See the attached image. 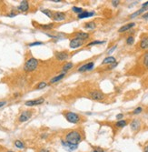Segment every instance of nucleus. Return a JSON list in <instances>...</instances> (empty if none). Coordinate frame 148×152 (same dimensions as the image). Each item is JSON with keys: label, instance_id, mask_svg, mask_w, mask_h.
Here are the masks:
<instances>
[{"label": "nucleus", "instance_id": "28", "mask_svg": "<svg viewBox=\"0 0 148 152\" xmlns=\"http://www.w3.org/2000/svg\"><path fill=\"white\" fill-rule=\"evenodd\" d=\"M134 42V36H128L127 39H126V43H127V45H133Z\"/></svg>", "mask_w": 148, "mask_h": 152}, {"label": "nucleus", "instance_id": "18", "mask_svg": "<svg viewBox=\"0 0 148 152\" xmlns=\"http://www.w3.org/2000/svg\"><path fill=\"white\" fill-rule=\"evenodd\" d=\"M115 63V58L114 56H108V58H105L104 59V61L102 62L103 65H105V64H114Z\"/></svg>", "mask_w": 148, "mask_h": 152}, {"label": "nucleus", "instance_id": "44", "mask_svg": "<svg viewBox=\"0 0 148 152\" xmlns=\"http://www.w3.org/2000/svg\"><path fill=\"white\" fill-rule=\"evenodd\" d=\"M144 152H148V146H146L145 148H144Z\"/></svg>", "mask_w": 148, "mask_h": 152}, {"label": "nucleus", "instance_id": "36", "mask_svg": "<svg viewBox=\"0 0 148 152\" xmlns=\"http://www.w3.org/2000/svg\"><path fill=\"white\" fill-rule=\"evenodd\" d=\"M119 2H120V1H118V0H114V1H112V4L114 6H117L118 5H119Z\"/></svg>", "mask_w": 148, "mask_h": 152}, {"label": "nucleus", "instance_id": "37", "mask_svg": "<svg viewBox=\"0 0 148 152\" xmlns=\"http://www.w3.org/2000/svg\"><path fill=\"white\" fill-rule=\"evenodd\" d=\"M39 152H50V150L48 149V148H41L39 150Z\"/></svg>", "mask_w": 148, "mask_h": 152}, {"label": "nucleus", "instance_id": "31", "mask_svg": "<svg viewBox=\"0 0 148 152\" xmlns=\"http://www.w3.org/2000/svg\"><path fill=\"white\" fill-rule=\"evenodd\" d=\"M42 28H44V29H51V28L54 26V25L53 24H49V25H42V26H40Z\"/></svg>", "mask_w": 148, "mask_h": 152}, {"label": "nucleus", "instance_id": "19", "mask_svg": "<svg viewBox=\"0 0 148 152\" xmlns=\"http://www.w3.org/2000/svg\"><path fill=\"white\" fill-rule=\"evenodd\" d=\"M94 12H86V11H84V12L78 15V18H79V19H82V18L89 17V16H94Z\"/></svg>", "mask_w": 148, "mask_h": 152}, {"label": "nucleus", "instance_id": "34", "mask_svg": "<svg viewBox=\"0 0 148 152\" xmlns=\"http://www.w3.org/2000/svg\"><path fill=\"white\" fill-rule=\"evenodd\" d=\"M91 152H104V150L101 148H94V149Z\"/></svg>", "mask_w": 148, "mask_h": 152}, {"label": "nucleus", "instance_id": "27", "mask_svg": "<svg viewBox=\"0 0 148 152\" xmlns=\"http://www.w3.org/2000/svg\"><path fill=\"white\" fill-rule=\"evenodd\" d=\"M72 10H73V11H74L75 13H77L78 15L84 12V10H83V8H81V7H77V6H73Z\"/></svg>", "mask_w": 148, "mask_h": 152}, {"label": "nucleus", "instance_id": "35", "mask_svg": "<svg viewBox=\"0 0 148 152\" xmlns=\"http://www.w3.org/2000/svg\"><path fill=\"white\" fill-rule=\"evenodd\" d=\"M116 48H117V46H114L112 48H110V49L108 50V51H107V54H109V55H110V54H112V52H114V50L116 49Z\"/></svg>", "mask_w": 148, "mask_h": 152}, {"label": "nucleus", "instance_id": "14", "mask_svg": "<svg viewBox=\"0 0 148 152\" xmlns=\"http://www.w3.org/2000/svg\"><path fill=\"white\" fill-rule=\"evenodd\" d=\"M140 48L142 49H148V36L142 37L140 42Z\"/></svg>", "mask_w": 148, "mask_h": 152}, {"label": "nucleus", "instance_id": "12", "mask_svg": "<svg viewBox=\"0 0 148 152\" xmlns=\"http://www.w3.org/2000/svg\"><path fill=\"white\" fill-rule=\"evenodd\" d=\"M17 9L21 12H26L28 9H29V4H28V1H21L20 5L18 6Z\"/></svg>", "mask_w": 148, "mask_h": 152}, {"label": "nucleus", "instance_id": "9", "mask_svg": "<svg viewBox=\"0 0 148 152\" xmlns=\"http://www.w3.org/2000/svg\"><path fill=\"white\" fill-rule=\"evenodd\" d=\"M66 18V16L63 12H56L53 14V19L55 21H63Z\"/></svg>", "mask_w": 148, "mask_h": 152}, {"label": "nucleus", "instance_id": "22", "mask_svg": "<svg viewBox=\"0 0 148 152\" xmlns=\"http://www.w3.org/2000/svg\"><path fill=\"white\" fill-rule=\"evenodd\" d=\"M72 68H73V63H71V62L66 63V64L64 66H63V69H62L63 73H66L68 70H70Z\"/></svg>", "mask_w": 148, "mask_h": 152}, {"label": "nucleus", "instance_id": "24", "mask_svg": "<svg viewBox=\"0 0 148 152\" xmlns=\"http://www.w3.org/2000/svg\"><path fill=\"white\" fill-rule=\"evenodd\" d=\"M143 63H144V66L148 68V51L144 55V58H143Z\"/></svg>", "mask_w": 148, "mask_h": 152}, {"label": "nucleus", "instance_id": "43", "mask_svg": "<svg viewBox=\"0 0 148 152\" xmlns=\"http://www.w3.org/2000/svg\"><path fill=\"white\" fill-rule=\"evenodd\" d=\"M147 6H148V1H147V2H145V3H144V4H143V7H147Z\"/></svg>", "mask_w": 148, "mask_h": 152}, {"label": "nucleus", "instance_id": "15", "mask_svg": "<svg viewBox=\"0 0 148 152\" xmlns=\"http://www.w3.org/2000/svg\"><path fill=\"white\" fill-rule=\"evenodd\" d=\"M135 26V24H134V23H129V24H126V25H124V26H123L122 27L119 28V30H118V32H119V33L125 32V31L129 30L130 28H132L133 26Z\"/></svg>", "mask_w": 148, "mask_h": 152}, {"label": "nucleus", "instance_id": "32", "mask_svg": "<svg viewBox=\"0 0 148 152\" xmlns=\"http://www.w3.org/2000/svg\"><path fill=\"white\" fill-rule=\"evenodd\" d=\"M142 110H143L142 108H135V109L134 110V112H133V114H134V115L139 114V113L142 112Z\"/></svg>", "mask_w": 148, "mask_h": 152}, {"label": "nucleus", "instance_id": "33", "mask_svg": "<svg viewBox=\"0 0 148 152\" xmlns=\"http://www.w3.org/2000/svg\"><path fill=\"white\" fill-rule=\"evenodd\" d=\"M44 43L43 42H34V43H30V44L28 45L29 46H41V45H43Z\"/></svg>", "mask_w": 148, "mask_h": 152}, {"label": "nucleus", "instance_id": "13", "mask_svg": "<svg viewBox=\"0 0 148 152\" xmlns=\"http://www.w3.org/2000/svg\"><path fill=\"white\" fill-rule=\"evenodd\" d=\"M68 54L64 51V52H56V58H57V60L59 61H64V60H66L68 58Z\"/></svg>", "mask_w": 148, "mask_h": 152}, {"label": "nucleus", "instance_id": "21", "mask_svg": "<svg viewBox=\"0 0 148 152\" xmlns=\"http://www.w3.org/2000/svg\"><path fill=\"white\" fill-rule=\"evenodd\" d=\"M15 146H16V148H19V149H23V148H25V144L21 141V140L19 139H16L15 140V142H14Z\"/></svg>", "mask_w": 148, "mask_h": 152}, {"label": "nucleus", "instance_id": "4", "mask_svg": "<svg viewBox=\"0 0 148 152\" xmlns=\"http://www.w3.org/2000/svg\"><path fill=\"white\" fill-rule=\"evenodd\" d=\"M31 117H32V112L30 110H26V111H23L20 114V116L18 118V120H19V122H26Z\"/></svg>", "mask_w": 148, "mask_h": 152}, {"label": "nucleus", "instance_id": "3", "mask_svg": "<svg viewBox=\"0 0 148 152\" xmlns=\"http://www.w3.org/2000/svg\"><path fill=\"white\" fill-rule=\"evenodd\" d=\"M64 115H65V118H66V120H67L68 122L73 123V124H76V123H78L80 121V117H79V115L76 114V113L67 111Z\"/></svg>", "mask_w": 148, "mask_h": 152}, {"label": "nucleus", "instance_id": "39", "mask_svg": "<svg viewBox=\"0 0 148 152\" xmlns=\"http://www.w3.org/2000/svg\"><path fill=\"white\" fill-rule=\"evenodd\" d=\"M6 104V101H0V108L3 106H5V105Z\"/></svg>", "mask_w": 148, "mask_h": 152}, {"label": "nucleus", "instance_id": "5", "mask_svg": "<svg viewBox=\"0 0 148 152\" xmlns=\"http://www.w3.org/2000/svg\"><path fill=\"white\" fill-rule=\"evenodd\" d=\"M90 97L92 99L94 100H102L104 98V95L103 92L99 91V90H94L92 92H90Z\"/></svg>", "mask_w": 148, "mask_h": 152}, {"label": "nucleus", "instance_id": "25", "mask_svg": "<svg viewBox=\"0 0 148 152\" xmlns=\"http://www.w3.org/2000/svg\"><path fill=\"white\" fill-rule=\"evenodd\" d=\"M84 27L87 28V29H94L96 28V24H94V22H88L86 24Z\"/></svg>", "mask_w": 148, "mask_h": 152}, {"label": "nucleus", "instance_id": "42", "mask_svg": "<svg viewBox=\"0 0 148 152\" xmlns=\"http://www.w3.org/2000/svg\"><path fill=\"white\" fill-rule=\"evenodd\" d=\"M143 18H148V12L145 13L144 15H143Z\"/></svg>", "mask_w": 148, "mask_h": 152}, {"label": "nucleus", "instance_id": "23", "mask_svg": "<svg viewBox=\"0 0 148 152\" xmlns=\"http://www.w3.org/2000/svg\"><path fill=\"white\" fill-rule=\"evenodd\" d=\"M126 125H127V122H126L125 120H119L115 124V126L117 127V128H124Z\"/></svg>", "mask_w": 148, "mask_h": 152}, {"label": "nucleus", "instance_id": "29", "mask_svg": "<svg viewBox=\"0 0 148 152\" xmlns=\"http://www.w3.org/2000/svg\"><path fill=\"white\" fill-rule=\"evenodd\" d=\"M46 82H40L39 84L37 85V87H36V89H42V88H46Z\"/></svg>", "mask_w": 148, "mask_h": 152}, {"label": "nucleus", "instance_id": "10", "mask_svg": "<svg viewBox=\"0 0 148 152\" xmlns=\"http://www.w3.org/2000/svg\"><path fill=\"white\" fill-rule=\"evenodd\" d=\"M75 38H77V39H80L82 41L86 39H88L89 38V34L88 33H84V32H76L74 34Z\"/></svg>", "mask_w": 148, "mask_h": 152}, {"label": "nucleus", "instance_id": "11", "mask_svg": "<svg viewBox=\"0 0 148 152\" xmlns=\"http://www.w3.org/2000/svg\"><path fill=\"white\" fill-rule=\"evenodd\" d=\"M93 66H94V62H89L87 64L83 65L82 66L78 68V71L79 72H84V71H88V70L93 69Z\"/></svg>", "mask_w": 148, "mask_h": 152}, {"label": "nucleus", "instance_id": "17", "mask_svg": "<svg viewBox=\"0 0 148 152\" xmlns=\"http://www.w3.org/2000/svg\"><path fill=\"white\" fill-rule=\"evenodd\" d=\"M65 77H66V73H61V74H59L58 76H56L55 78H53L52 79L50 80V83L51 84H54V83L57 82V81L61 80L62 78H64Z\"/></svg>", "mask_w": 148, "mask_h": 152}, {"label": "nucleus", "instance_id": "45", "mask_svg": "<svg viewBox=\"0 0 148 152\" xmlns=\"http://www.w3.org/2000/svg\"><path fill=\"white\" fill-rule=\"evenodd\" d=\"M52 2H56V3H57V2H61V0H52Z\"/></svg>", "mask_w": 148, "mask_h": 152}, {"label": "nucleus", "instance_id": "46", "mask_svg": "<svg viewBox=\"0 0 148 152\" xmlns=\"http://www.w3.org/2000/svg\"><path fill=\"white\" fill-rule=\"evenodd\" d=\"M6 152H14V151H11V150H9V151H6Z\"/></svg>", "mask_w": 148, "mask_h": 152}, {"label": "nucleus", "instance_id": "41", "mask_svg": "<svg viewBox=\"0 0 148 152\" xmlns=\"http://www.w3.org/2000/svg\"><path fill=\"white\" fill-rule=\"evenodd\" d=\"M16 16V13H10V14L8 15V16H9V17H13V16Z\"/></svg>", "mask_w": 148, "mask_h": 152}, {"label": "nucleus", "instance_id": "1", "mask_svg": "<svg viewBox=\"0 0 148 152\" xmlns=\"http://www.w3.org/2000/svg\"><path fill=\"white\" fill-rule=\"evenodd\" d=\"M66 141L71 145H77L82 141V136L78 130H71L66 134Z\"/></svg>", "mask_w": 148, "mask_h": 152}, {"label": "nucleus", "instance_id": "38", "mask_svg": "<svg viewBox=\"0 0 148 152\" xmlns=\"http://www.w3.org/2000/svg\"><path fill=\"white\" fill-rule=\"evenodd\" d=\"M123 117H124V115H123V114L116 115V118H117V119H121V118H123Z\"/></svg>", "mask_w": 148, "mask_h": 152}, {"label": "nucleus", "instance_id": "26", "mask_svg": "<svg viewBox=\"0 0 148 152\" xmlns=\"http://www.w3.org/2000/svg\"><path fill=\"white\" fill-rule=\"evenodd\" d=\"M42 13H44L46 16H47L49 18H53V13L51 12L50 10H48V9H43L42 10Z\"/></svg>", "mask_w": 148, "mask_h": 152}, {"label": "nucleus", "instance_id": "30", "mask_svg": "<svg viewBox=\"0 0 148 152\" xmlns=\"http://www.w3.org/2000/svg\"><path fill=\"white\" fill-rule=\"evenodd\" d=\"M104 41H93V42H90L87 46H94V45H100V44H104Z\"/></svg>", "mask_w": 148, "mask_h": 152}, {"label": "nucleus", "instance_id": "20", "mask_svg": "<svg viewBox=\"0 0 148 152\" xmlns=\"http://www.w3.org/2000/svg\"><path fill=\"white\" fill-rule=\"evenodd\" d=\"M147 9H148V7H142L141 9L138 10V11H136V12L133 13V14L130 16V18H134L135 16H139V15H141L142 13H144V11H146Z\"/></svg>", "mask_w": 148, "mask_h": 152}, {"label": "nucleus", "instance_id": "6", "mask_svg": "<svg viewBox=\"0 0 148 152\" xmlns=\"http://www.w3.org/2000/svg\"><path fill=\"white\" fill-rule=\"evenodd\" d=\"M45 101V99L43 98H37V99L35 100H28V101H26L25 102V105L27 107H34V106H37V105H41L43 104Z\"/></svg>", "mask_w": 148, "mask_h": 152}, {"label": "nucleus", "instance_id": "7", "mask_svg": "<svg viewBox=\"0 0 148 152\" xmlns=\"http://www.w3.org/2000/svg\"><path fill=\"white\" fill-rule=\"evenodd\" d=\"M83 44H84V41H82V40L77 39V38H73V39L70 41V44H69V46H70L71 48L75 49V48H80V46H82Z\"/></svg>", "mask_w": 148, "mask_h": 152}, {"label": "nucleus", "instance_id": "2", "mask_svg": "<svg viewBox=\"0 0 148 152\" xmlns=\"http://www.w3.org/2000/svg\"><path fill=\"white\" fill-rule=\"evenodd\" d=\"M38 66V61L36 58H30L29 59L26 60V62L25 63L24 70L26 72H33L34 70L36 69Z\"/></svg>", "mask_w": 148, "mask_h": 152}, {"label": "nucleus", "instance_id": "40", "mask_svg": "<svg viewBox=\"0 0 148 152\" xmlns=\"http://www.w3.org/2000/svg\"><path fill=\"white\" fill-rule=\"evenodd\" d=\"M117 66V63H114V64H113L112 65V66H110V68H110V69H112V68H115V66Z\"/></svg>", "mask_w": 148, "mask_h": 152}, {"label": "nucleus", "instance_id": "16", "mask_svg": "<svg viewBox=\"0 0 148 152\" xmlns=\"http://www.w3.org/2000/svg\"><path fill=\"white\" fill-rule=\"evenodd\" d=\"M130 126H131V128H132V130H134V131H136V130H138L139 127H140V122H139V120L134 119V120H133L132 122H131Z\"/></svg>", "mask_w": 148, "mask_h": 152}, {"label": "nucleus", "instance_id": "8", "mask_svg": "<svg viewBox=\"0 0 148 152\" xmlns=\"http://www.w3.org/2000/svg\"><path fill=\"white\" fill-rule=\"evenodd\" d=\"M61 144L65 148V149H66L67 151H73V150H76L77 148V145H71L66 142V140H63V139L61 140Z\"/></svg>", "mask_w": 148, "mask_h": 152}]
</instances>
